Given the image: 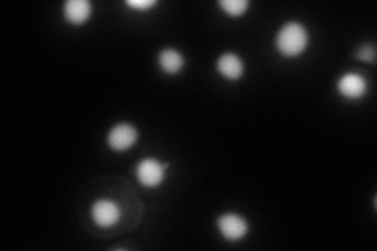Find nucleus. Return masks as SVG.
<instances>
[{"label": "nucleus", "mask_w": 377, "mask_h": 251, "mask_svg": "<svg viewBox=\"0 0 377 251\" xmlns=\"http://www.w3.org/2000/svg\"><path fill=\"white\" fill-rule=\"evenodd\" d=\"M277 49L287 57L302 54L308 44V33L299 22H288L277 33Z\"/></svg>", "instance_id": "f257e3e1"}, {"label": "nucleus", "mask_w": 377, "mask_h": 251, "mask_svg": "<svg viewBox=\"0 0 377 251\" xmlns=\"http://www.w3.org/2000/svg\"><path fill=\"white\" fill-rule=\"evenodd\" d=\"M137 139H139V132L133 124L119 123L110 129L107 141L113 151H126L135 145Z\"/></svg>", "instance_id": "f03ea898"}, {"label": "nucleus", "mask_w": 377, "mask_h": 251, "mask_svg": "<svg viewBox=\"0 0 377 251\" xmlns=\"http://www.w3.org/2000/svg\"><path fill=\"white\" fill-rule=\"evenodd\" d=\"M165 167L167 165L156 161V159H144L137 165V179L145 187H157L165 178Z\"/></svg>", "instance_id": "7ed1b4c3"}, {"label": "nucleus", "mask_w": 377, "mask_h": 251, "mask_svg": "<svg viewBox=\"0 0 377 251\" xmlns=\"http://www.w3.org/2000/svg\"><path fill=\"white\" fill-rule=\"evenodd\" d=\"M119 208L112 199H98L91 208V217L99 228H110L119 220Z\"/></svg>", "instance_id": "20e7f679"}, {"label": "nucleus", "mask_w": 377, "mask_h": 251, "mask_svg": "<svg viewBox=\"0 0 377 251\" xmlns=\"http://www.w3.org/2000/svg\"><path fill=\"white\" fill-rule=\"evenodd\" d=\"M217 225H219L222 236L228 239V241H241L249 231L247 221L241 215L233 212L220 215L219 220H217Z\"/></svg>", "instance_id": "39448f33"}, {"label": "nucleus", "mask_w": 377, "mask_h": 251, "mask_svg": "<svg viewBox=\"0 0 377 251\" xmlns=\"http://www.w3.org/2000/svg\"><path fill=\"white\" fill-rule=\"evenodd\" d=\"M368 83L363 76L357 72H347L340 77L338 91L347 99H358L367 93Z\"/></svg>", "instance_id": "423d86ee"}, {"label": "nucleus", "mask_w": 377, "mask_h": 251, "mask_svg": "<svg viewBox=\"0 0 377 251\" xmlns=\"http://www.w3.org/2000/svg\"><path fill=\"white\" fill-rule=\"evenodd\" d=\"M63 13L71 24L81 26L91 16V3L88 0H68L63 5Z\"/></svg>", "instance_id": "0eeeda50"}, {"label": "nucleus", "mask_w": 377, "mask_h": 251, "mask_svg": "<svg viewBox=\"0 0 377 251\" xmlns=\"http://www.w3.org/2000/svg\"><path fill=\"white\" fill-rule=\"evenodd\" d=\"M217 70H219V72L224 77L231 79V81H238L244 74V63L236 54L228 52L222 55L219 61H217Z\"/></svg>", "instance_id": "6e6552de"}, {"label": "nucleus", "mask_w": 377, "mask_h": 251, "mask_svg": "<svg viewBox=\"0 0 377 251\" xmlns=\"http://www.w3.org/2000/svg\"><path fill=\"white\" fill-rule=\"evenodd\" d=\"M159 65H161L162 71L167 74H176L181 71L182 65H184V59L180 50L176 49H164L159 54Z\"/></svg>", "instance_id": "1a4fd4ad"}, {"label": "nucleus", "mask_w": 377, "mask_h": 251, "mask_svg": "<svg viewBox=\"0 0 377 251\" xmlns=\"http://www.w3.org/2000/svg\"><path fill=\"white\" fill-rule=\"evenodd\" d=\"M220 7L230 16H242L249 8L247 0H220Z\"/></svg>", "instance_id": "9d476101"}, {"label": "nucleus", "mask_w": 377, "mask_h": 251, "mask_svg": "<svg viewBox=\"0 0 377 251\" xmlns=\"http://www.w3.org/2000/svg\"><path fill=\"white\" fill-rule=\"evenodd\" d=\"M358 59L373 63L374 61V48H373V46H369V44L363 46V48L358 50Z\"/></svg>", "instance_id": "9b49d317"}, {"label": "nucleus", "mask_w": 377, "mask_h": 251, "mask_svg": "<svg viewBox=\"0 0 377 251\" xmlns=\"http://www.w3.org/2000/svg\"><path fill=\"white\" fill-rule=\"evenodd\" d=\"M128 5L137 10H146L153 7V5H156V0H129Z\"/></svg>", "instance_id": "f8f14e48"}]
</instances>
